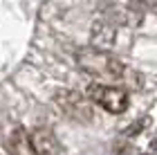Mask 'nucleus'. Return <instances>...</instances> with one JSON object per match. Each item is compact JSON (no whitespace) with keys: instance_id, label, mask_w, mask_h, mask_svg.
<instances>
[{"instance_id":"obj_1","label":"nucleus","mask_w":157,"mask_h":155,"mask_svg":"<svg viewBox=\"0 0 157 155\" xmlns=\"http://www.w3.org/2000/svg\"><path fill=\"white\" fill-rule=\"evenodd\" d=\"M76 63L81 65L83 72H88L97 79H108V81H117L126 74V65L119 59H115L112 54L99 47H83L76 52Z\"/></svg>"},{"instance_id":"obj_2","label":"nucleus","mask_w":157,"mask_h":155,"mask_svg":"<svg viewBox=\"0 0 157 155\" xmlns=\"http://www.w3.org/2000/svg\"><path fill=\"white\" fill-rule=\"evenodd\" d=\"M85 97H88L92 103L101 106L103 110L112 112V115H121V112H126V108H128V95H126V90H121L117 86L90 83Z\"/></svg>"},{"instance_id":"obj_3","label":"nucleus","mask_w":157,"mask_h":155,"mask_svg":"<svg viewBox=\"0 0 157 155\" xmlns=\"http://www.w3.org/2000/svg\"><path fill=\"white\" fill-rule=\"evenodd\" d=\"M56 103L61 106V110L70 119H76V122H92V117H94L92 101L88 97L74 92V90H59L56 92Z\"/></svg>"},{"instance_id":"obj_4","label":"nucleus","mask_w":157,"mask_h":155,"mask_svg":"<svg viewBox=\"0 0 157 155\" xmlns=\"http://www.w3.org/2000/svg\"><path fill=\"white\" fill-rule=\"evenodd\" d=\"M5 146L9 151V155H38L36 149H34V142H32V133H27L23 126L13 128L7 135Z\"/></svg>"},{"instance_id":"obj_5","label":"nucleus","mask_w":157,"mask_h":155,"mask_svg":"<svg viewBox=\"0 0 157 155\" xmlns=\"http://www.w3.org/2000/svg\"><path fill=\"white\" fill-rule=\"evenodd\" d=\"M32 142H34V149H36L38 155H49L56 149V139L47 128H34L32 130Z\"/></svg>"},{"instance_id":"obj_6","label":"nucleus","mask_w":157,"mask_h":155,"mask_svg":"<svg viewBox=\"0 0 157 155\" xmlns=\"http://www.w3.org/2000/svg\"><path fill=\"white\" fill-rule=\"evenodd\" d=\"M112 38H115V29L108 25L105 27L103 23H97L94 25V34H92V41H94V45H99V50L101 47H110Z\"/></svg>"},{"instance_id":"obj_7","label":"nucleus","mask_w":157,"mask_h":155,"mask_svg":"<svg viewBox=\"0 0 157 155\" xmlns=\"http://www.w3.org/2000/svg\"><path fill=\"white\" fill-rule=\"evenodd\" d=\"M148 126H151V117H141V119L132 122V124L124 130V137H135V135H139L141 130H146Z\"/></svg>"},{"instance_id":"obj_8","label":"nucleus","mask_w":157,"mask_h":155,"mask_svg":"<svg viewBox=\"0 0 157 155\" xmlns=\"http://www.w3.org/2000/svg\"><path fill=\"white\" fill-rule=\"evenodd\" d=\"M151 151H157V137H155L153 142H151Z\"/></svg>"}]
</instances>
